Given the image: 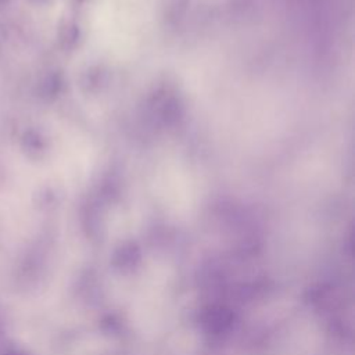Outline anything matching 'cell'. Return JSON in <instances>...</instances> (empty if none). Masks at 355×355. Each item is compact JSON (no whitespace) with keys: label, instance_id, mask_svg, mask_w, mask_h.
Wrapping results in <instances>:
<instances>
[{"label":"cell","instance_id":"1","mask_svg":"<svg viewBox=\"0 0 355 355\" xmlns=\"http://www.w3.org/2000/svg\"><path fill=\"white\" fill-rule=\"evenodd\" d=\"M6 1H7V0H0V3H6Z\"/></svg>","mask_w":355,"mask_h":355}]
</instances>
